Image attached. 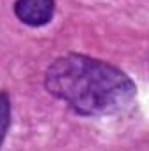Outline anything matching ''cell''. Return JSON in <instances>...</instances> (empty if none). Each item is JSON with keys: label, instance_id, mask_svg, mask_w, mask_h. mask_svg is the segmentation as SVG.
<instances>
[{"label": "cell", "instance_id": "cell-1", "mask_svg": "<svg viewBox=\"0 0 149 151\" xmlns=\"http://www.w3.org/2000/svg\"><path fill=\"white\" fill-rule=\"evenodd\" d=\"M47 91L82 116L112 114L125 109L135 97L133 81L104 60L69 53L46 70Z\"/></svg>", "mask_w": 149, "mask_h": 151}, {"label": "cell", "instance_id": "cell-2", "mask_svg": "<svg viewBox=\"0 0 149 151\" xmlns=\"http://www.w3.org/2000/svg\"><path fill=\"white\" fill-rule=\"evenodd\" d=\"M14 14L28 27L47 25L54 14V0H16Z\"/></svg>", "mask_w": 149, "mask_h": 151}, {"label": "cell", "instance_id": "cell-3", "mask_svg": "<svg viewBox=\"0 0 149 151\" xmlns=\"http://www.w3.org/2000/svg\"><path fill=\"white\" fill-rule=\"evenodd\" d=\"M11 125V99L5 91H0V146L7 135Z\"/></svg>", "mask_w": 149, "mask_h": 151}]
</instances>
